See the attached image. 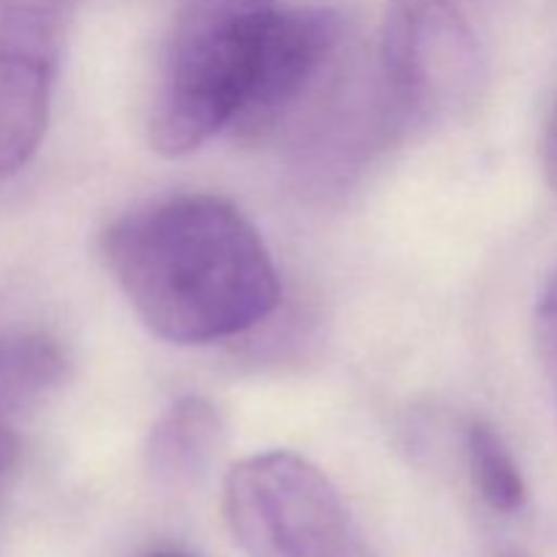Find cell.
I'll use <instances>...</instances> for the list:
<instances>
[{"label":"cell","mask_w":557,"mask_h":557,"mask_svg":"<svg viewBox=\"0 0 557 557\" xmlns=\"http://www.w3.org/2000/svg\"><path fill=\"white\" fill-rule=\"evenodd\" d=\"M103 261L139 319L177 346L243 335L281 299L259 232L215 196H177L123 215L103 232Z\"/></svg>","instance_id":"obj_1"},{"label":"cell","mask_w":557,"mask_h":557,"mask_svg":"<svg viewBox=\"0 0 557 557\" xmlns=\"http://www.w3.org/2000/svg\"><path fill=\"white\" fill-rule=\"evenodd\" d=\"M277 0H177L150 103L152 150L183 158L232 128Z\"/></svg>","instance_id":"obj_2"},{"label":"cell","mask_w":557,"mask_h":557,"mask_svg":"<svg viewBox=\"0 0 557 557\" xmlns=\"http://www.w3.org/2000/svg\"><path fill=\"white\" fill-rule=\"evenodd\" d=\"M226 520L248 557H362L337 490L292 451L253 455L232 468Z\"/></svg>","instance_id":"obj_3"},{"label":"cell","mask_w":557,"mask_h":557,"mask_svg":"<svg viewBox=\"0 0 557 557\" xmlns=\"http://www.w3.org/2000/svg\"><path fill=\"white\" fill-rule=\"evenodd\" d=\"M341 16L330 9H277L261 36L243 109L232 128L261 134L299 101L341 41Z\"/></svg>","instance_id":"obj_4"},{"label":"cell","mask_w":557,"mask_h":557,"mask_svg":"<svg viewBox=\"0 0 557 557\" xmlns=\"http://www.w3.org/2000/svg\"><path fill=\"white\" fill-rule=\"evenodd\" d=\"M54 54L0 44V180L38 150L49 120Z\"/></svg>","instance_id":"obj_5"},{"label":"cell","mask_w":557,"mask_h":557,"mask_svg":"<svg viewBox=\"0 0 557 557\" xmlns=\"http://www.w3.org/2000/svg\"><path fill=\"white\" fill-rule=\"evenodd\" d=\"M221 441V419L210 403L185 397L152 428L147 466L163 484H188L205 473Z\"/></svg>","instance_id":"obj_6"},{"label":"cell","mask_w":557,"mask_h":557,"mask_svg":"<svg viewBox=\"0 0 557 557\" xmlns=\"http://www.w3.org/2000/svg\"><path fill=\"white\" fill-rule=\"evenodd\" d=\"M65 357L44 335L0 337V422L52 392L63 381Z\"/></svg>","instance_id":"obj_7"},{"label":"cell","mask_w":557,"mask_h":557,"mask_svg":"<svg viewBox=\"0 0 557 557\" xmlns=\"http://www.w3.org/2000/svg\"><path fill=\"white\" fill-rule=\"evenodd\" d=\"M466 449L473 484L479 487L482 498L500 515L520 511L528 498L525 479L500 435L487 424H473L468 430Z\"/></svg>","instance_id":"obj_8"},{"label":"cell","mask_w":557,"mask_h":557,"mask_svg":"<svg viewBox=\"0 0 557 557\" xmlns=\"http://www.w3.org/2000/svg\"><path fill=\"white\" fill-rule=\"evenodd\" d=\"M536 343L544 362L557 373V272L549 277L536 305Z\"/></svg>","instance_id":"obj_9"},{"label":"cell","mask_w":557,"mask_h":557,"mask_svg":"<svg viewBox=\"0 0 557 557\" xmlns=\"http://www.w3.org/2000/svg\"><path fill=\"white\" fill-rule=\"evenodd\" d=\"M542 163H544V177H547L549 188L557 194V109L553 112V117H549L547 131H544Z\"/></svg>","instance_id":"obj_10"},{"label":"cell","mask_w":557,"mask_h":557,"mask_svg":"<svg viewBox=\"0 0 557 557\" xmlns=\"http://www.w3.org/2000/svg\"><path fill=\"white\" fill-rule=\"evenodd\" d=\"M16 460V435L14 428L9 422H0V493L5 487V479H9L11 468Z\"/></svg>","instance_id":"obj_11"},{"label":"cell","mask_w":557,"mask_h":557,"mask_svg":"<svg viewBox=\"0 0 557 557\" xmlns=\"http://www.w3.org/2000/svg\"><path fill=\"white\" fill-rule=\"evenodd\" d=\"M156 557H194V555H185V553H161V555H156Z\"/></svg>","instance_id":"obj_12"}]
</instances>
